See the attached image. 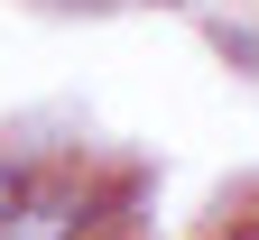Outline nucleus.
Listing matches in <instances>:
<instances>
[{"label":"nucleus","instance_id":"nucleus-1","mask_svg":"<svg viewBox=\"0 0 259 240\" xmlns=\"http://www.w3.org/2000/svg\"><path fill=\"white\" fill-rule=\"evenodd\" d=\"M28 203H37V166H28V157H10V148H0V240H10V231L28 222Z\"/></svg>","mask_w":259,"mask_h":240},{"label":"nucleus","instance_id":"nucleus-2","mask_svg":"<svg viewBox=\"0 0 259 240\" xmlns=\"http://www.w3.org/2000/svg\"><path fill=\"white\" fill-rule=\"evenodd\" d=\"M213 240H259V222H222V231H213Z\"/></svg>","mask_w":259,"mask_h":240}]
</instances>
